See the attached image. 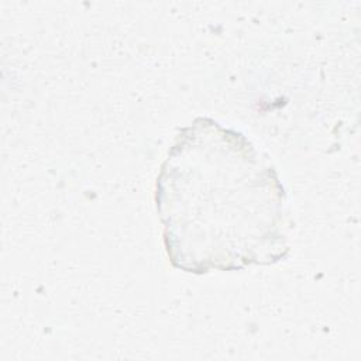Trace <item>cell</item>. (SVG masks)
<instances>
[{
    "label": "cell",
    "mask_w": 361,
    "mask_h": 361,
    "mask_svg": "<svg viewBox=\"0 0 361 361\" xmlns=\"http://www.w3.org/2000/svg\"><path fill=\"white\" fill-rule=\"evenodd\" d=\"M172 267L188 274L271 265L290 251L285 188L269 157L212 117L180 128L155 182Z\"/></svg>",
    "instance_id": "obj_1"
}]
</instances>
